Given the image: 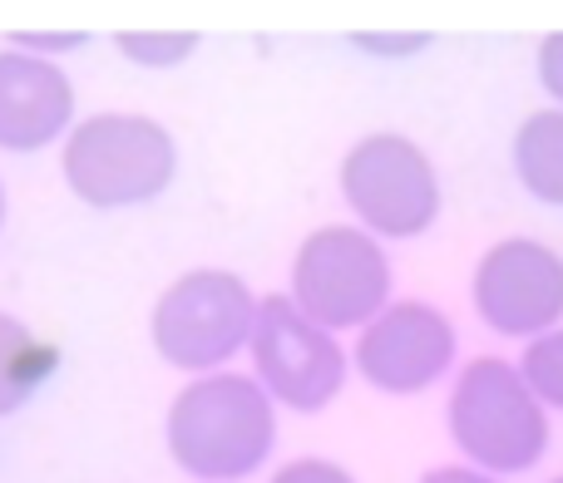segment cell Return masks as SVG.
I'll return each mask as SVG.
<instances>
[{"label":"cell","mask_w":563,"mask_h":483,"mask_svg":"<svg viewBox=\"0 0 563 483\" xmlns=\"http://www.w3.org/2000/svg\"><path fill=\"white\" fill-rule=\"evenodd\" d=\"M277 415L273 395L253 375H213L188 380L168 405V454L184 474L203 483H238L273 454Z\"/></svg>","instance_id":"cell-1"},{"label":"cell","mask_w":563,"mask_h":483,"mask_svg":"<svg viewBox=\"0 0 563 483\" xmlns=\"http://www.w3.org/2000/svg\"><path fill=\"white\" fill-rule=\"evenodd\" d=\"M59 173L79 203L114 207L154 203L178 173V148L148 114H89L59 144Z\"/></svg>","instance_id":"cell-2"},{"label":"cell","mask_w":563,"mask_h":483,"mask_svg":"<svg viewBox=\"0 0 563 483\" xmlns=\"http://www.w3.org/2000/svg\"><path fill=\"white\" fill-rule=\"evenodd\" d=\"M450 435L479 474H525L549 449V415L519 366L475 356L450 390Z\"/></svg>","instance_id":"cell-3"},{"label":"cell","mask_w":563,"mask_h":483,"mask_svg":"<svg viewBox=\"0 0 563 483\" xmlns=\"http://www.w3.org/2000/svg\"><path fill=\"white\" fill-rule=\"evenodd\" d=\"M291 306L321 330L371 326L390 306V261L366 227L327 223L297 247Z\"/></svg>","instance_id":"cell-4"},{"label":"cell","mask_w":563,"mask_h":483,"mask_svg":"<svg viewBox=\"0 0 563 483\" xmlns=\"http://www.w3.org/2000/svg\"><path fill=\"white\" fill-rule=\"evenodd\" d=\"M253 321L257 296L247 291V281L238 271L198 267L184 271L154 301L148 336H154V350L174 370H208L213 375L218 366H228L253 340Z\"/></svg>","instance_id":"cell-5"},{"label":"cell","mask_w":563,"mask_h":483,"mask_svg":"<svg viewBox=\"0 0 563 483\" xmlns=\"http://www.w3.org/2000/svg\"><path fill=\"white\" fill-rule=\"evenodd\" d=\"M341 193L371 237H420L440 217V178L406 134H371L341 158Z\"/></svg>","instance_id":"cell-6"},{"label":"cell","mask_w":563,"mask_h":483,"mask_svg":"<svg viewBox=\"0 0 563 483\" xmlns=\"http://www.w3.org/2000/svg\"><path fill=\"white\" fill-rule=\"evenodd\" d=\"M253 366L257 385L287 409L317 415L346 385V350L336 346V336L321 326H311L291 296H263L253 321Z\"/></svg>","instance_id":"cell-7"},{"label":"cell","mask_w":563,"mask_h":483,"mask_svg":"<svg viewBox=\"0 0 563 483\" xmlns=\"http://www.w3.org/2000/svg\"><path fill=\"white\" fill-rule=\"evenodd\" d=\"M475 311L499 336H549L563 321V257L534 237H505L475 267Z\"/></svg>","instance_id":"cell-8"},{"label":"cell","mask_w":563,"mask_h":483,"mask_svg":"<svg viewBox=\"0 0 563 483\" xmlns=\"http://www.w3.org/2000/svg\"><path fill=\"white\" fill-rule=\"evenodd\" d=\"M450 360H455V326L426 301H390L356 336V370L390 395H416L435 385Z\"/></svg>","instance_id":"cell-9"},{"label":"cell","mask_w":563,"mask_h":483,"mask_svg":"<svg viewBox=\"0 0 563 483\" xmlns=\"http://www.w3.org/2000/svg\"><path fill=\"white\" fill-rule=\"evenodd\" d=\"M75 128V85L55 59L0 49V148L35 154Z\"/></svg>","instance_id":"cell-10"},{"label":"cell","mask_w":563,"mask_h":483,"mask_svg":"<svg viewBox=\"0 0 563 483\" xmlns=\"http://www.w3.org/2000/svg\"><path fill=\"white\" fill-rule=\"evenodd\" d=\"M59 370V346L0 311V415H15Z\"/></svg>","instance_id":"cell-11"},{"label":"cell","mask_w":563,"mask_h":483,"mask_svg":"<svg viewBox=\"0 0 563 483\" xmlns=\"http://www.w3.org/2000/svg\"><path fill=\"white\" fill-rule=\"evenodd\" d=\"M515 168L519 183L539 203L563 207V109H539L515 134Z\"/></svg>","instance_id":"cell-12"},{"label":"cell","mask_w":563,"mask_h":483,"mask_svg":"<svg viewBox=\"0 0 563 483\" xmlns=\"http://www.w3.org/2000/svg\"><path fill=\"white\" fill-rule=\"evenodd\" d=\"M519 375H525V385L534 390L539 405L563 409V326L529 340L525 360H519Z\"/></svg>","instance_id":"cell-13"},{"label":"cell","mask_w":563,"mask_h":483,"mask_svg":"<svg viewBox=\"0 0 563 483\" xmlns=\"http://www.w3.org/2000/svg\"><path fill=\"white\" fill-rule=\"evenodd\" d=\"M114 45L124 49V59H134V65L168 69V65H184L198 49V30H119Z\"/></svg>","instance_id":"cell-14"},{"label":"cell","mask_w":563,"mask_h":483,"mask_svg":"<svg viewBox=\"0 0 563 483\" xmlns=\"http://www.w3.org/2000/svg\"><path fill=\"white\" fill-rule=\"evenodd\" d=\"M435 35H426V30H351V45L371 49V55H386V59H406L416 55V49H426Z\"/></svg>","instance_id":"cell-15"},{"label":"cell","mask_w":563,"mask_h":483,"mask_svg":"<svg viewBox=\"0 0 563 483\" xmlns=\"http://www.w3.org/2000/svg\"><path fill=\"white\" fill-rule=\"evenodd\" d=\"M85 30H59V35H49V30H15L10 35V49H25V55H59V49H79L85 45Z\"/></svg>","instance_id":"cell-16"},{"label":"cell","mask_w":563,"mask_h":483,"mask_svg":"<svg viewBox=\"0 0 563 483\" xmlns=\"http://www.w3.org/2000/svg\"><path fill=\"white\" fill-rule=\"evenodd\" d=\"M273 483H356L341 464H331V459H291V464H282Z\"/></svg>","instance_id":"cell-17"},{"label":"cell","mask_w":563,"mask_h":483,"mask_svg":"<svg viewBox=\"0 0 563 483\" xmlns=\"http://www.w3.org/2000/svg\"><path fill=\"white\" fill-rule=\"evenodd\" d=\"M539 79H544V89L563 104V30L544 35V45H539Z\"/></svg>","instance_id":"cell-18"},{"label":"cell","mask_w":563,"mask_h":483,"mask_svg":"<svg viewBox=\"0 0 563 483\" xmlns=\"http://www.w3.org/2000/svg\"><path fill=\"white\" fill-rule=\"evenodd\" d=\"M420 483H499V479L479 474V469H465V464H445V469H430Z\"/></svg>","instance_id":"cell-19"},{"label":"cell","mask_w":563,"mask_h":483,"mask_svg":"<svg viewBox=\"0 0 563 483\" xmlns=\"http://www.w3.org/2000/svg\"><path fill=\"white\" fill-rule=\"evenodd\" d=\"M0 227H5V188H0Z\"/></svg>","instance_id":"cell-20"},{"label":"cell","mask_w":563,"mask_h":483,"mask_svg":"<svg viewBox=\"0 0 563 483\" xmlns=\"http://www.w3.org/2000/svg\"><path fill=\"white\" fill-rule=\"evenodd\" d=\"M554 483H563V479H554Z\"/></svg>","instance_id":"cell-21"}]
</instances>
